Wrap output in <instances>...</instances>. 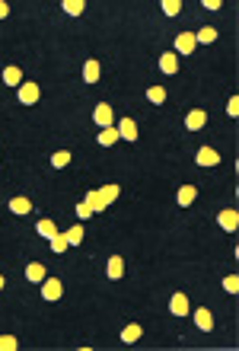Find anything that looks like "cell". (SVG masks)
Returning a JSON list of instances; mask_svg holds the SVG:
<instances>
[{
  "instance_id": "cell-1",
  "label": "cell",
  "mask_w": 239,
  "mask_h": 351,
  "mask_svg": "<svg viewBox=\"0 0 239 351\" xmlns=\"http://www.w3.org/2000/svg\"><path fill=\"white\" fill-rule=\"evenodd\" d=\"M61 294H64V287H61V281H58V278H45V281H42V297H45V300H58Z\"/></svg>"
},
{
  "instance_id": "cell-2",
  "label": "cell",
  "mask_w": 239,
  "mask_h": 351,
  "mask_svg": "<svg viewBox=\"0 0 239 351\" xmlns=\"http://www.w3.org/2000/svg\"><path fill=\"white\" fill-rule=\"evenodd\" d=\"M92 118H96V125H99V128H112V121H115V115H112V105L99 102V105H96V112H92Z\"/></svg>"
},
{
  "instance_id": "cell-3",
  "label": "cell",
  "mask_w": 239,
  "mask_h": 351,
  "mask_svg": "<svg viewBox=\"0 0 239 351\" xmlns=\"http://www.w3.org/2000/svg\"><path fill=\"white\" fill-rule=\"evenodd\" d=\"M20 102L22 105H36L38 102V86L36 83H20Z\"/></svg>"
},
{
  "instance_id": "cell-4",
  "label": "cell",
  "mask_w": 239,
  "mask_h": 351,
  "mask_svg": "<svg viewBox=\"0 0 239 351\" xmlns=\"http://www.w3.org/2000/svg\"><path fill=\"white\" fill-rule=\"evenodd\" d=\"M194 45H198V42H194V35H192V32H178V39H176L178 55H192Z\"/></svg>"
},
{
  "instance_id": "cell-5",
  "label": "cell",
  "mask_w": 239,
  "mask_h": 351,
  "mask_svg": "<svg viewBox=\"0 0 239 351\" xmlns=\"http://www.w3.org/2000/svg\"><path fill=\"white\" fill-rule=\"evenodd\" d=\"M194 160H198V166H217L220 163V153L210 150V147H201V150L194 153Z\"/></svg>"
},
{
  "instance_id": "cell-6",
  "label": "cell",
  "mask_w": 239,
  "mask_h": 351,
  "mask_svg": "<svg viewBox=\"0 0 239 351\" xmlns=\"http://www.w3.org/2000/svg\"><path fill=\"white\" fill-rule=\"evenodd\" d=\"M194 326L204 329V332L214 329V316H210V310H204V306H201V310H194Z\"/></svg>"
},
{
  "instance_id": "cell-7",
  "label": "cell",
  "mask_w": 239,
  "mask_h": 351,
  "mask_svg": "<svg viewBox=\"0 0 239 351\" xmlns=\"http://www.w3.org/2000/svg\"><path fill=\"white\" fill-rule=\"evenodd\" d=\"M118 137H122V140H138V125H134L131 118L118 121Z\"/></svg>"
},
{
  "instance_id": "cell-8",
  "label": "cell",
  "mask_w": 239,
  "mask_h": 351,
  "mask_svg": "<svg viewBox=\"0 0 239 351\" xmlns=\"http://www.w3.org/2000/svg\"><path fill=\"white\" fill-rule=\"evenodd\" d=\"M217 224L224 227V230L233 233V230H236V224H239V214H236V211H220V214H217Z\"/></svg>"
},
{
  "instance_id": "cell-9",
  "label": "cell",
  "mask_w": 239,
  "mask_h": 351,
  "mask_svg": "<svg viewBox=\"0 0 239 351\" xmlns=\"http://www.w3.org/2000/svg\"><path fill=\"white\" fill-rule=\"evenodd\" d=\"M169 310H172L176 316H185V313L192 310V306H188V297H185V294H172V300H169Z\"/></svg>"
},
{
  "instance_id": "cell-10",
  "label": "cell",
  "mask_w": 239,
  "mask_h": 351,
  "mask_svg": "<svg viewBox=\"0 0 239 351\" xmlns=\"http://www.w3.org/2000/svg\"><path fill=\"white\" fill-rule=\"evenodd\" d=\"M204 125H208V115H204V109H194V112H188V118H185V128L198 131V128H204Z\"/></svg>"
},
{
  "instance_id": "cell-11",
  "label": "cell",
  "mask_w": 239,
  "mask_h": 351,
  "mask_svg": "<svg viewBox=\"0 0 239 351\" xmlns=\"http://www.w3.org/2000/svg\"><path fill=\"white\" fill-rule=\"evenodd\" d=\"M194 198H198V189H194V186H182V189H178V195H176V201L182 208H188Z\"/></svg>"
},
{
  "instance_id": "cell-12",
  "label": "cell",
  "mask_w": 239,
  "mask_h": 351,
  "mask_svg": "<svg viewBox=\"0 0 239 351\" xmlns=\"http://www.w3.org/2000/svg\"><path fill=\"white\" fill-rule=\"evenodd\" d=\"M160 70H163V74H178V58L172 55V51L160 58Z\"/></svg>"
},
{
  "instance_id": "cell-13",
  "label": "cell",
  "mask_w": 239,
  "mask_h": 351,
  "mask_svg": "<svg viewBox=\"0 0 239 351\" xmlns=\"http://www.w3.org/2000/svg\"><path fill=\"white\" fill-rule=\"evenodd\" d=\"M83 80H86V83L99 80V61H86V64H83Z\"/></svg>"
},
{
  "instance_id": "cell-14",
  "label": "cell",
  "mask_w": 239,
  "mask_h": 351,
  "mask_svg": "<svg viewBox=\"0 0 239 351\" xmlns=\"http://www.w3.org/2000/svg\"><path fill=\"white\" fill-rule=\"evenodd\" d=\"M118 140V128H99V144L102 147H112Z\"/></svg>"
},
{
  "instance_id": "cell-15",
  "label": "cell",
  "mask_w": 239,
  "mask_h": 351,
  "mask_svg": "<svg viewBox=\"0 0 239 351\" xmlns=\"http://www.w3.org/2000/svg\"><path fill=\"white\" fill-rule=\"evenodd\" d=\"M122 275H124V262L118 259V256H112V259H108V278H112V281H118Z\"/></svg>"
},
{
  "instance_id": "cell-16",
  "label": "cell",
  "mask_w": 239,
  "mask_h": 351,
  "mask_svg": "<svg viewBox=\"0 0 239 351\" xmlns=\"http://www.w3.org/2000/svg\"><path fill=\"white\" fill-rule=\"evenodd\" d=\"M20 80H22V70H20V67H13V64H10V67L4 70V83H10V86H20Z\"/></svg>"
},
{
  "instance_id": "cell-17",
  "label": "cell",
  "mask_w": 239,
  "mask_h": 351,
  "mask_svg": "<svg viewBox=\"0 0 239 351\" xmlns=\"http://www.w3.org/2000/svg\"><path fill=\"white\" fill-rule=\"evenodd\" d=\"M10 211H13V214H29V211H32V201H29V198H13V201H10Z\"/></svg>"
},
{
  "instance_id": "cell-18",
  "label": "cell",
  "mask_w": 239,
  "mask_h": 351,
  "mask_svg": "<svg viewBox=\"0 0 239 351\" xmlns=\"http://www.w3.org/2000/svg\"><path fill=\"white\" fill-rule=\"evenodd\" d=\"M214 39H217V29H210V26H204L201 32H194V42H201V45H210Z\"/></svg>"
},
{
  "instance_id": "cell-19",
  "label": "cell",
  "mask_w": 239,
  "mask_h": 351,
  "mask_svg": "<svg viewBox=\"0 0 239 351\" xmlns=\"http://www.w3.org/2000/svg\"><path fill=\"white\" fill-rule=\"evenodd\" d=\"M147 99H150L153 105H163V102H166V90H163V86H150V90H147Z\"/></svg>"
},
{
  "instance_id": "cell-20",
  "label": "cell",
  "mask_w": 239,
  "mask_h": 351,
  "mask_svg": "<svg viewBox=\"0 0 239 351\" xmlns=\"http://www.w3.org/2000/svg\"><path fill=\"white\" fill-rule=\"evenodd\" d=\"M140 326H138V322H131V326H128V329H122V341H138L140 338Z\"/></svg>"
},
{
  "instance_id": "cell-21",
  "label": "cell",
  "mask_w": 239,
  "mask_h": 351,
  "mask_svg": "<svg viewBox=\"0 0 239 351\" xmlns=\"http://www.w3.org/2000/svg\"><path fill=\"white\" fill-rule=\"evenodd\" d=\"M26 278H29V281H45V268H42L38 262H32V265L26 268Z\"/></svg>"
},
{
  "instance_id": "cell-22",
  "label": "cell",
  "mask_w": 239,
  "mask_h": 351,
  "mask_svg": "<svg viewBox=\"0 0 239 351\" xmlns=\"http://www.w3.org/2000/svg\"><path fill=\"white\" fill-rule=\"evenodd\" d=\"M64 236H67V246H80L83 243V227H70Z\"/></svg>"
},
{
  "instance_id": "cell-23",
  "label": "cell",
  "mask_w": 239,
  "mask_h": 351,
  "mask_svg": "<svg viewBox=\"0 0 239 351\" xmlns=\"http://www.w3.org/2000/svg\"><path fill=\"white\" fill-rule=\"evenodd\" d=\"M86 205H90L92 211H102V208H108L106 201H102V195H99V192H90V195H86Z\"/></svg>"
},
{
  "instance_id": "cell-24",
  "label": "cell",
  "mask_w": 239,
  "mask_h": 351,
  "mask_svg": "<svg viewBox=\"0 0 239 351\" xmlns=\"http://www.w3.org/2000/svg\"><path fill=\"white\" fill-rule=\"evenodd\" d=\"M36 227H38V233H42V236H45V240H51V236H54V233H58V227H54V224H51V221H38Z\"/></svg>"
},
{
  "instance_id": "cell-25",
  "label": "cell",
  "mask_w": 239,
  "mask_h": 351,
  "mask_svg": "<svg viewBox=\"0 0 239 351\" xmlns=\"http://www.w3.org/2000/svg\"><path fill=\"white\" fill-rule=\"evenodd\" d=\"M67 163H70V153L67 150H58L54 156H51V166H54V169H61V166H67Z\"/></svg>"
},
{
  "instance_id": "cell-26",
  "label": "cell",
  "mask_w": 239,
  "mask_h": 351,
  "mask_svg": "<svg viewBox=\"0 0 239 351\" xmlns=\"http://www.w3.org/2000/svg\"><path fill=\"white\" fill-rule=\"evenodd\" d=\"M51 249H54V252H67V236L54 233V236H51Z\"/></svg>"
},
{
  "instance_id": "cell-27",
  "label": "cell",
  "mask_w": 239,
  "mask_h": 351,
  "mask_svg": "<svg viewBox=\"0 0 239 351\" xmlns=\"http://www.w3.org/2000/svg\"><path fill=\"white\" fill-rule=\"evenodd\" d=\"M64 10L70 16H80L83 13V0H64Z\"/></svg>"
},
{
  "instance_id": "cell-28",
  "label": "cell",
  "mask_w": 239,
  "mask_h": 351,
  "mask_svg": "<svg viewBox=\"0 0 239 351\" xmlns=\"http://www.w3.org/2000/svg\"><path fill=\"white\" fill-rule=\"evenodd\" d=\"M178 10H182V0H163V13L166 16H176Z\"/></svg>"
},
{
  "instance_id": "cell-29",
  "label": "cell",
  "mask_w": 239,
  "mask_h": 351,
  "mask_svg": "<svg viewBox=\"0 0 239 351\" xmlns=\"http://www.w3.org/2000/svg\"><path fill=\"white\" fill-rule=\"evenodd\" d=\"M99 195H102V201H106V205H112V201L118 198V186H106Z\"/></svg>"
},
{
  "instance_id": "cell-30",
  "label": "cell",
  "mask_w": 239,
  "mask_h": 351,
  "mask_svg": "<svg viewBox=\"0 0 239 351\" xmlns=\"http://www.w3.org/2000/svg\"><path fill=\"white\" fill-rule=\"evenodd\" d=\"M16 345H20V341L13 335H0V351H16Z\"/></svg>"
},
{
  "instance_id": "cell-31",
  "label": "cell",
  "mask_w": 239,
  "mask_h": 351,
  "mask_svg": "<svg viewBox=\"0 0 239 351\" xmlns=\"http://www.w3.org/2000/svg\"><path fill=\"white\" fill-rule=\"evenodd\" d=\"M224 291H226V294H236V291H239V278H236V275L224 278Z\"/></svg>"
},
{
  "instance_id": "cell-32",
  "label": "cell",
  "mask_w": 239,
  "mask_h": 351,
  "mask_svg": "<svg viewBox=\"0 0 239 351\" xmlns=\"http://www.w3.org/2000/svg\"><path fill=\"white\" fill-rule=\"evenodd\" d=\"M90 214H92V208L86 205V201H80V205H76V217H80V221H86Z\"/></svg>"
},
{
  "instance_id": "cell-33",
  "label": "cell",
  "mask_w": 239,
  "mask_h": 351,
  "mask_svg": "<svg viewBox=\"0 0 239 351\" xmlns=\"http://www.w3.org/2000/svg\"><path fill=\"white\" fill-rule=\"evenodd\" d=\"M226 112H230V118H236V115H239V99H236V96L226 102Z\"/></svg>"
},
{
  "instance_id": "cell-34",
  "label": "cell",
  "mask_w": 239,
  "mask_h": 351,
  "mask_svg": "<svg viewBox=\"0 0 239 351\" xmlns=\"http://www.w3.org/2000/svg\"><path fill=\"white\" fill-rule=\"evenodd\" d=\"M6 13H10V7H6V4H4V0H0V20H4V16H6Z\"/></svg>"
},
{
  "instance_id": "cell-35",
  "label": "cell",
  "mask_w": 239,
  "mask_h": 351,
  "mask_svg": "<svg viewBox=\"0 0 239 351\" xmlns=\"http://www.w3.org/2000/svg\"><path fill=\"white\" fill-rule=\"evenodd\" d=\"M0 291H4V278H0Z\"/></svg>"
}]
</instances>
